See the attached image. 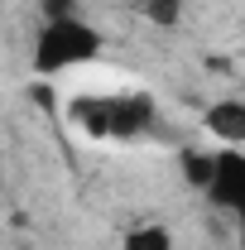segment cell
Segmentation results:
<instances>
[{
	"label": "cell",
	"mask_w": 245,
	"mask_h": 250,
	"mask_svg": "<svg viewBox=\"0 0 245 250\" xmlns=\"http://www.w3.org/2000/svg\"><path fill=\"white\" fill-rule=\"evenodd\" d=\"M67 116L96 140H135L154 125L149 92H111V96H77Z\"/></svg>",
	"instance_id": "cell-1"
},
{
	"label": "cell",
	"mask_w": 245,
	"mask_h": 250,
	"mask_svg": "<svg viewBox=\"0 0 245 250\" xmlns=\"http://www.w3.org/2000/svg\"><path fill=\"white\" fill-rule=\"evenodd\" d=\"M101 53V34L87 24V20H53L43 24L39 43H34V72L39 77H53V72H67V67H82Z\"/></svg>",
	"instance_id": "cell-2"
},
{
	"label": "cell",
	"mask_w": 245,
	"mask_h": 250,
	"mask_svg": "<svg viewBox=\"0 0 245 250\" xmlns=\"http://www.w3.org/2000/svg\"><path fill=\"white\" fill-rule=\"evenodd\" d=\"M202 192L212 197L221 212H231V217L245 221V154L241 149L212 154V173H207V188Z\"/></svg>",
	"instance_id": "cell-3"
},
{
	"label": "cell",
	"mask_w": 245,
	"mask_h": 250,
	"mask_svg": "<svg viewBox=\"0 0 245 250\" xmlns=\"http://www.w3.org/2000/svg\"><path fill=\"white\" fill-rule=\"evenodd\" d=\"M207 130L221 145H245V101H216V106H207Z\"/></svg>",
	"instance_id": "cell-4"
},
{
	"label": "cell",
	"mask_w": 245,
	"mask_h": 250,
	"mask_svg": "<svg viewBox=\"0 0 245 250\" xmlns=\"http://www.w3.org/2000/svg\"><path fill=\"white\" fill-rule=\"evenodd\" d=\"M135 5H140V15L149 24H163V29H173L183 20V0H135Z\"/></svg>",
	"instance_id": "cell-5"
},
{
	"label": "cell",
	"mask_w": 245,
	"mask_h": 250,
	"mask_svg": "<svg viewBox=\"0 0 245 250\" xmlns=\"http://www.w3.org/2000/svg\"><path fill=\"white\" fill-rule=\"evenodd\" d=\"M125 250H173V236L163 226H135L125 236Z\"/></svg>",
	"instance_id": "cell-6"
},
{
	"label": "cell",
	"mask_w": 245,
	"mask_h": 250,
	"mask_svg": "<svg viewBox=\"0 0 245 250\" xmlns=\"http://www.w3.org/2000/svg\"><path fill=\"white\" fill-rule=\"evenodd\" d=\"M183 173H187V183L207 188V173H212V154H197V149H187V154H183Z\"/></svg>",
	"instance_id": "cell-7"
},
{
	"label": "cell",
	"mask_w": 245,
	"mask_h": 250,
	"mask_svg": "<svg viewBox=\"0 0 245 250\" xmlns=\"http://www.w3.org/2000/svg\"><path fill=\"white\" fill-rule=\"evenodd\" d=\"M43 5V20L53 24V20H72L77 15V0H39Z\"/></svg>",
	"instance_id": "cell-8"
},
{
	"label": "cell",
	"mask_w": 245,
	"mask_h": 250,
	"mask_svg": "<svg viewBox=\"0 0 245 250\" xmlns=\"http://www.w3.org/2000/svg\"><path fill=\"white\" fill-rule=\"evenodd\" d=\"M241 250H245V221H241Z\"/></svg>",
	"instance_id": "cell-9"
}]
</instances>
